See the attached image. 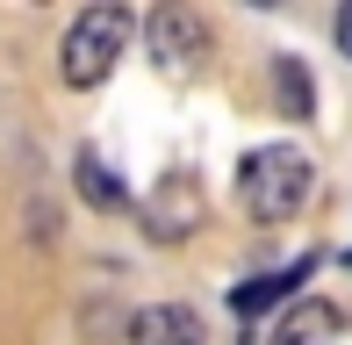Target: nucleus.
Instances as JSON below:
<instances>
[{"mask_svg": "<svg viewBox=\"0 0 352 345\" xmlns=\"http://www.w3.org/2000/svg\"><path fill=\"white\" fill-rule=\"evenodd\" d=\"M201 43H209V29H201V14L195 8H158L151 14V58L166 72H187L201 58Z\"/></svg>", "mask_w": 352, "mask_h": 345, "instance_id": "nucleus-3", "label": "nucleus"}, {"mask_svg": "<svg viewBox=\"0 0 352 345\" xmlns=\"http://www.w3.org/2000/svg\"><path fill=\"white\" fill-rule=\"evenodd\" d=\"M309 274H316V259H295V266H280V274H259V280H237V288H230V309H237V317H259V309L287 302V295H295Z\"/></svg>", "mask_w": 352, "mask_h": 345, "instance_id": "nucleus-5", "label": "nucleus"}, {"mask_svg": "<svg viewBox=\"0 0 352 345\" xmlns=\"http://www.w3.org/2000/svg\"><path fill=\"white\" fill-rule=\"evenodd\" d=\"M274 87H280V108H287V115H316V80H309L302 58H280V65H274Z\"/></svg>", "mask_w": 352, "mask_h": 345, "instance_id": "nucleus-8", "label": "nucleus"}, {"mask_svg": "<svg viewBox=\"0 0 352 345\" xmlns=\"http://www.w3.org/2000/svg\"><path fill=\"white\" fill-rule=\"evenodd\" d=\"M274 345H338V309L331 302H295L274 324Z\"/></svg>", "mask_w": 352, "mask_h": 345, "instance_id": "nucleus-6", "label": "nucleus"}, {"mask_svg": "<svg viewBox=\"0 0 352 345\" xmlns=\"http://www.w3.org/2000/svg\"><path fill=\"white\" fill-rule=\"evenodd\" d=\"M130 338H137V345H209L201 317H195V309H180V302L137 309V317H130Z\"/></svg>", "mask_w": 352, "mask_h": 345, "instance_id": "nucleus-4", "label": "nucleus"}, {"mask_svg": "<svg viewBox=\"0 0 352 345\" xmlns=\"http://www.w3.org/2000/svg\"><path fill=\"white\" fill-rule=\"evenodd\" d=\"M237 201H245L259 223H287V216L309 201V159L295 144H259L237 159Z\"/></svg>", "mask_w": 352, "mask_h": 345, "instance_id": "nucleus-1", "label": "nucleus"}, {"mask_svg": "<svg viewBox=\"0 0 352 345\" xmlns=\"http://www.w3.org/2000/svg\"><path fill=\"white\" fill-rule=\"evenodd\" d=\"M72 180H79V194H87L94 209H122V180L108 172L101 151H79V159H72Z\"/></svg>", "mask_w": 352, "mask_h": 345, "instance_id": "nucleus-7", "label": "nucleus"}, {"mask_svg": "<svg viewBox=\"0 0 352 345\" xmlns=\"http://www.w3.org/2000/svg\"><path fill=\"white\" fill-rule=\"evenodd\" d=\"M130 51V14L122 8H87L79 22L65 29V51H58V72H65V87H101L108 72H116V58Z\"/></svg>", "mask_w": 352, "mask_h": 345, "instance_id": "nucleus-2", "label": "nucleus"}, {"mask_svg": "<svg viewBox=\"0 0 352 345\" xmlns=\"http://www.w3.org/2000/svg\"><path fill=\"white\" fill-rule=\"evenodd\" d=\"M338 51L352 58V0H345V8H338Z\"/></svg>", "mask_w": 352, "mask_h": 345, "instance_id": "nucleus-9", "label": "nucleus"}]
</instances>
